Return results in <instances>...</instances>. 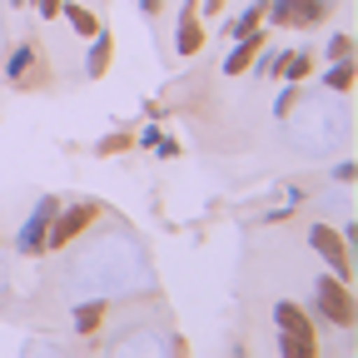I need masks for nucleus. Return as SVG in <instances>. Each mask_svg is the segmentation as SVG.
Returning a JSON list of instances; mask_svg holds the SVG:
<instances>
[{
	"label": "nucleus",
	"instance_id": "16",
	"mask_svg": "<svg viewBox=\"0 0 358 358\" xmlns=\"http://www.w3.org/2000/svg\"><path fill=\"white\" fill-rule=\"evenodd\" d=\"M60 6H65V0H35V10H40V20H55V15H60Z\"/></svg>",
	"mask_w": 358,
	"mask_h": 358
},
{
	"label": "nucleus",
	"instance_id": "15",
	"mask_svg": "<svg viewBox=\"0 0 358 358\" xmlns=\"http://www.w3.org/2000/svg\"><path fill=\"white\" fill-rule=\"evenodd\" d=\"M353 55V35H334L329 40V60H348Z\"/></svg>",
	"mask_w": 358,
	"mask_h": 358
},
{
	"label": "nucleus",
	"instance_id": "17",
	"mask_svg": "<svg viewBox=\"0 0 358 358\" xmlns=\"http://www.w3.org/2000/svg\"><path fill=\"white\" fill-rule=\"evenodd\" d=\"M334 179H338V185H353V159L348 164H334Z\"/></svg>",
	"mask_w": 358,
	"mask_h": 358
},
{
	"label": "nucleus",
	"instance_id": "19",
	"mask_svg": "<svg viewBox=\"0 0 358 358\" xmlns=\"http://www.w3.org/2000/svg\"><path fill=\"white\" fill-rule=\"evenodd\" d=\"M159 6H164V0H140V10H145V15H159Z\"/></svg>",
	"mask_w": 358,
	"mask_h": 358
},
{
	"label": "nucleus",
	"instance_id": "4",
	"mask_svg": "<svg viewBox=\"0 0 358 358\" xmlns=\"http://www.w3.org/2000/svg\"><path fill=\"white\" fill-rule=\"evenodd\" d=\"M308 244L334 264V274H338V279L353 284V249H348L343 229H334V224H313V229H308Z\"/></svg>",
	"mask_w": 358,
	"mask_h": 358
},
{
	"label": "nucleus",
	"instance_id": "2",
	"mask_svg": "<svg viewBox=\"0 0 358 358\" xmlns=\"http://www.w3.org/2000/svg\"><path fill=\"white\" fill-rule=\"evenodd\" d=\"M313 299H319V313H324L334 329H353L358 303H353V284H348V279H338V274L313 279Z\"/></svg>",
	"mask_w": 358,
	"mask_h": 358
},
{
	"label": "nucleus",
	"instance_id": "11",
	"mask_svg": "<svg viewBox=\"0 0 358 358\" xmlns=\"http://www.w3.org/2000/svg\"><path fill=\"white\" fill-rule=\"evenodd\" d=\"M60 15L70 20V30H75L80 40H90V35H95V30H100V20H95V15H90L85 6H75V0H65V6H60Z\"/></svg>",
	"mask_w": 358,
	"mask_h": 358
},
{
	"label": "nucleus",
	"instance_id": "14",
	"mask_svg": "<svg viewBox=\"0 0 358 358\" xmlns=\"http://www.w3.org/2000/svg\"><path fill=\"white\" fill-rule=\"evenodd\" d=\"M353 55L348 60H334V70H329V90H334V95H353Z\"/></svg>",
	"mask_w": 358,
	"mask_h": 358
},
{
	"label": "nucleus",
	"instance_id": "18",
	"mask_svg": "<svg viewBox=\"0 0 358 358\" xmlns=\"http://www.w3.org/2000/svg\"><path fill=\"white\" fill-rule=\"evenodd\" d=\"M204 10H209V15H219V10H229V0H204Z\"/></svg>",
	"mask_w": 358,
	"mask_h": 358
},
{
	"label": "nucleus",
	"instance_id": "1",
	"mask_svg": "<svg viewBox=\"0 0 358 358\" xmlns=\"http://www.w3.org/2000/svg\"><path fill=\"white\" fill-rule=\"evenodd\" d=\"M274 324H279V348L289 358H313L319 353V338H313V324L299 303H274Z\"/></svg>",
	"mask_w": 358,
	"mask_h": 358
},
{
	"label": "nucleus",
	"instance_id": "13",
	"mask_svg": "<svg viewBox=\"0 0 358 358\" xmlns=\"http://www.w3.org/2000/svg\"><path fill=\"white\" fill-rule=\"evenodd\" d=\"M25 70H35V45H30V40H25V45H15V55L6 60V75H10L15 85L25 80Z\"/></svg>",
	"mask_w": 358,
	"mask_h": 358
},
{
	"label": "nucleus",
	"instance_id": "12",
	"mask_svg": "<svg viewBox=\"0 0 358 358\" xmlns=\"http://www.w3.org/2000/svg\"><path fill=\"white\" fill-rule=\"evenodd\" d=\"M264 15H268V0H254L244 15H234V20H229V40H239V35L259 30V25H264Z\"/></svg>",
	"mask_w": 358,
	"mask_h": 358
},
{
	"label": "nucleus",
	"instance_id": "8",
	"mask_svg": "<svg viewBox=\"0 0 358 358\" xmlns=\"http://www.w3.org/2000/svg\"><path fill=\"white\" fill-rule=\"evenodd\" d=\"M110 60H115V35H110V30H95V35H90V60H85V75H90V80H100V75L110 70Z\"/></svg>",
	"mask_w": 358,
	"mask_h": 358
},
{
	"label": "nucleus",
	"instance_id": "10",
	"mask_svg": "<svg viewBox=\"0 0 358 358\" xmlns=\"http://www.w3.org/2000/svg\"><path fill=\"white\" fill-rule=\"evenodd\" d=\"M105 319H110V303H105V299H95V303H80V308H75V334L95 338V334L105 329Z\"/></svg>",
	"mask_w": 358,
	"mask_h": 358
},
{
	"label": "nucleus",
	"instance_id": "7",
	"mask_svg": "<svg viewBox=\"0 0 358 358\" xmlns=\"http://www.w3.org/2000/svg\"><path fill=\"white\" fill-rule=\"evenodd\" d=\"M264 45H268L264 25L249 30V35H239V40H234V50H229V60H224V75H244V70H254V60L264 55Z\"/></svg>",
	"mask_w": 358,
	"mask_h": 358
},
{
	"label": "nucleus",
	"instance_id": "9",
	"mask_svg": "<svg viewBox=\"0 0 358 358\" xmlns=\"http://www.w3.org/2000/svg\"><path fill=\"white\" fill-rule=\"evenodd\" d=\"M179 55H199L204 50V25H199V10L185 6V15H179V45H174Z\"/></svg>",
	"mask_w": 358,
	"mask_h": 358
},
{
	"label": "nucleus",
	"instance_id": "6",
	"mask_svg": "<svg viewBox=\"0 0 358 358\" xmlns=\"http://www.w3.org/2000/svg\"><path fill=\"white\" fill-rule=\"evenodd\" d=\"M55 209H60V199H40L35 204V219H25V229L15 234V249L20 254H45V229H50Z\"/></svg>",
	"mask_w": 358,
	"mask_h": 358
},
{
	"label": "nucleus",
	"instance_id": "3",
	"mask_svg": "<svg viewBox=\"0 0 358 358\" xmlns=\"http://www.w3.org/2000/svg\"><path fill=\"white\" fill-rule=\"evenodd\" d=\"M100 219V209L95 204H70L65 214L55 209V219H50V229H45V249H70L85 229H90V224H95Z\"/></svg>",
	"mask_w": 358,
	"mask_h": 358
},
{
	"label": "nucleus",
	"instance_id": "5",
	"mask_svg": "<svg viewBox=\"0 0 358 358\" xmlns=\"http://www.w3.org/2000/svg\"><path fill=\"white\" fill-rule=\"evenodd\" d=\"M329 15L324 0H268V20L274 25H319Z\"/></svg>",
	"mask_w": 358,
	"mask_h": 358
}]
</instances>
